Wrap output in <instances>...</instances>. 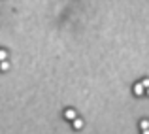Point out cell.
<instances>
[{"label":"cell","instance_id":"1","mask_svg":"<svg viewBox=\"0 0 149 134\" xmlns=\"http://www.w3.org/2000/svg\"><path fill=\"white\" fill-rule=\"evenodd\" d=\"M64 117H66V119H68V121H74V119H76V117H77V113H76V110H72V108H68V110H66V112H64Z\"/></svg>","mask_w":149,"mask_h":134},{"label":"cell","instance_id":"2","mask_svg":"<svg viewBox=\"0 0 149 134\" xmlns=\"http://www.w3.org/2000/svg\"><path fill=\"white\" fill-rule=\"evenodd\" d=\"M134 93L138 94V96H142V94L146 93V89L142 87V83H136V85H134Z\"/></svg>","mask_w":149,"mask_h":134},{"label":"cell","instance_id":"3","mask_svg":"<svg viewBox=\"0 0 149 134\" xmlns=\"http://www.w3.org/2000/svg\"><path fill=\"white\" fill-rule=\"evenodd\" d=\"M74 128H77V131H79V128H83V121L76 117V119H74Z\"/></svg>","mask_w":149,"mask_h":134},{"label":"cell","instance_id":"4","mask_svg":"<svg viewBox=\"0 0 149 134\" xmlns=\"http://www.w3.org/2000/svg\"><path fill=\"white\" fill-rule=\"evenodd\" d=\"M8 68H10V62H8V61H2V62H0V70H4V72H6Z\"/></svg>","mask_w":149,"mask_h":134},{"label":"cell","instance_id":"5","mask_svg":"<svg viewBox=\"0 0 149 134\" xmlns=\"http://www.w3.org/2000/svg\"><path fill=\"white\" fill-rule=\"evenodd\" d=\"M6 59H8V53H6L4 49H0V62H2V61H6Z\"/></svg>","mask_w":149,"mask_h":134},{"label":"cell","instance_id":"6","mask_svg":"<svg viewBox=\"0 0 149 134\" xmlns=\"http://www.w3.org/2000/svg\"><path fill=\"white\" fill-rule=\"evenodd\" d=\"M140 127H142V128H143V131H147V127H149V123H147V121H146V119H143V121H142V123H140Z\"/></svg>","mask_w":149,"mask_h":134},{"label":"cell","instance_id":"7","mask_svg":"<svg viewBox=\"0 0 149 134\" xmlns=\"http://www.w3.org/2000/svg\"><path fill=\"white\" fill-rule=\"evenodd\" d=\"M142 87H143V89L149 87V80H143V81H142Z\"/></svg>","mask_w":149,"mask_h":134},{"label":"cell","instance_id":"8","mask_svg":"<svg viewBox=\"0 0 149 134\" xmlns=\"http://www.w3.org/2000/svg\"><path fill=\"white\" fill-rule=\"evenodd\" d=\"M142 134H149V131H143V132H142Z\"/></svg>","mask_w":149,"mask_h":134}]
</instances>
